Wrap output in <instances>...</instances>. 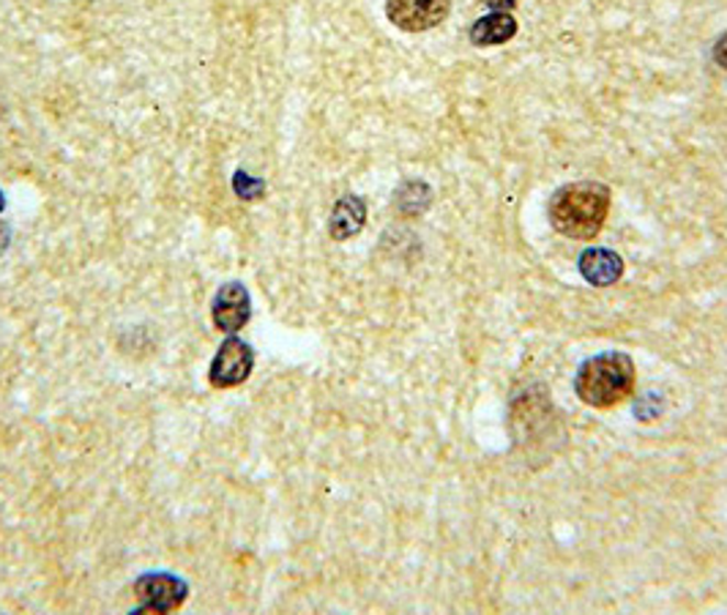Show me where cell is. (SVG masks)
<instances>
[{
    "instance_id": "1",
    "label": "cell",
    "mask_w": 727,
    "mask_h": 615,
    "mask_svg": "<svg viewBox=\"0 0 727 615\" xmlns=\"http://www.w3.org/2000/svg\"><path fill=\"white\" fill-rule=\"evenodd\" d=\"M609 214V189L596 181L567 183L550 200V225L574 242H591Z\"/></svg>"
},
{
    "instance_id": "2",
    "label": "cell",
    "mask_w": 727,
    "mask_h": 615,
    "mask_svg": "<svg viewBox=\"0 0 727 615\" xmlns=\"http://www.w3.org/2000/svg\"><path fill=\"white\" fill-rule=\"evenodd\" d=\"M637 369L626 354L609 350L583 361L574 374V391L591 407H615L635 391Z\"/></svg>"
},
{
    "instance_id": "3",
    "label": "cell",
    "mask_w": 727,
    "mask_h": 615,
    "mask_svg": "<svg viewBox=\"0 0 727 615\" xmlns=\"http://www.w3.org/2000/svg\"><path fill=\"white\" fill-rule=\"evenodd\" d=\"M451 0H385V16L391 25L407 33L433 31L449 16Z\"/></svg>"
},
{
    "instance_id": "4",
    "label": "cell",
    "mask_w": 727,
    "mask_h": 615,
    "mask_svg": "<svg viewBox=\"0 0 727 615\" xmlns=\"http://www.w3.org/2000/svg\"><path fill=\"white\" fill-rule=\"evenodd\" d=\"M251 367H255V350L244 339L231 337L216 350L214 361H211L209 380L216 389H233V385L244 383L249 378Z\"/></svg>"
},
{
    "instance_id": "5",
    "label": "cell",
    "mask_w": 727,
    "mask_h": 615,
    "mask_svg": "<svg viewBox=\"0 0 727 615\" xmlns=\"http://www.w3.org/2000/svg\"><path fill=\"white\" fill-rule=\"evenodd\" d=\"M134 591L139 596V613H170L187 600V583L172 574H145Z\"/></svg>"
},
{
    "instance_id": "6",
    "label": "cell",
    "mask_w": 727,
    "mask_h": 615,
    "mask_svg": "<svg viewBox=\"0 0 727 615\" xmlns=\"http://www.w3.org/2000/svg\"><path fill=\"white\" fill-rule=\"evenodd\" d=\"M251 301L242 282H227L214 299V323L220 332H238L249 323Z\"/></svg>"
},
{
    "instance_id": "7",
    "label": "cell",
    "mask_w": 727,
    "mask_h": 615,
    "mask_svg": "<svg viewBox=\"0 0 727 615\" xmlns=\"http://www.w3.org/2000/svg\"><path fill=\"white\" fill-rule=\"evenodd\" d=\"M580 273L585 277V282L607 288L624 277V260L609 249H585L580 255Z\"/></svg>"
},
{
    "instance_id": "8",
    "label": "cell",
    "mask_w": 727,
    "mask_h": 615,
    "mask_svg": "<svg viewBox=\"0 0 727 615\" xmlns=\"http://www.w3.org/2000/svg\"><path fill=\"white\" fill-rule=\"evenodd\" d=\"M367 222V203L356 194H345L332 211V222H328V233L334 242H348V238L359 236Z\"/></svg>"
},
{
    "instance_id": "9",
    "label": "cell",
    "mask_w": 727,
    "mask_h": 615,
    "mask_svg": "<svg viewBox=\"0 0 727 615\" xmlns=\"http://www.w3.org/2000/svg\"><path fill=\"white\" fill-rule=\"evenodd\" d=\"M514 36H517V20L508 11L479 16L471 27V42L477 47H497V44H506Z\"/></svg>"
},
{
    "instance_id": "10",
    "label": "cell",
    "mask_w": 727,
    "mask_h": 615,
    "mask_svg": "<svg viewBox=\"0 0 727 615\" xmlns=\"http://www.w3.org/2000/svg\"><path fill=\"white\" fill-rule=\"evenodd\" d=\"M233 189H236L238 198L244 200H255L262 194V183L257 181V178H249L246 172H236V178H233Z\"/></svg>"
},
{
    "instance_id": "11",
    "label": "cell",
    "mask_w": 727,
    "mask_h": 615,
    "mask_svg": "<svg viewBox=\"0 0 727 615\" xmlns=\"http://www.w3.org/2000/svg\"><path fill=\"white\" fill-rule=\"evenodd\" d=\"M714 60H717L723 69H727V33L717 38V44H714Z\"/></svg>"
},
{
    "instance_id": "12",
    "label": "cell",
    "mask_w": 727,
    "mask_h": 615,
    "mask_svg": "<svg viewBox=\"0 0 727 615\" xmlns=\"http://www.w3.org/2000/svg\"><path fill=\"white\" fill-rule=\"evenodd\" d=\"M482 3H486L490 9H495V11H506V9H512V5H517V0H482Z\"/></svg>"
},
{
    "instance_id": "13",
    "label": "cell",
    "mask_w": 727,
    "mask_h": 615,
    "mask_svg": "<svg viewBox=\"0 0 727 615\" xmlns=\"http://www.w3.org/2000/svg\"><path fill=\"white\" fill-rule=\"evenodd\" d=\"M5 242H9V227H5V225H0V251H3Z\"/></svg>"
},
{
    "instance_id": "14",
    "label": "cell",
    "mask_w": 727,
    "mask_h": 615,
    "mask_svg": "<svg viewBox=\"0 0 727 615\" xmlns=\"http://www.w3.org/2000/svg\"><path fill=\"white\" fill-rule=\"evenodd\" d=\"M3 205H5V198H3V192H0V211H3Z\"/></svg>"
}]
</instances>
